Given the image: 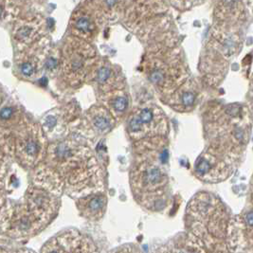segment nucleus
<instances>
[{
	"label": "nucleus",
	"mask_w": 253,
	"mask_h": 253,
	"mask_svg": "<svg viewBox=\"0 0 253 253\" xmlns=\"http://www.w3.org/2000/svg\"><path fill=\"white\" fill-rule=\"evenodd\" d=\"M46 163L36 173L39 188L57 196L64 190L81 197L100 193L101 170L91 150L71 140L49 146Z\"/></svg>",
	"instance_id": "obj_1"
},
{
	"label": "nucleus",
	"mask_w": 253,
	"mask_h": 253,
	"mask_svg": "<svg viewBox=\"0 0 253 253\" xmlns=\"http://www.w3.org/2000/svg\"><path fill=\"white\" fill-rule=\"evenodd\" d=\"M230 223L224 204L213 195L200 193L188 206L187 224L191 236L209 253L225 251Z\"/></svg>",
	"instance_id": "obj_2"
},
{
	"label": "nucleus",
	"mask_w": 253,
	"mask_h": 253,
	"mask_svg": "<svg viewBox=\"0 0 253 253\" xmlns=\"http://www.w3.org/2000/svg\"><path fill=\"white\" fill-rule=\"evenodd\" d=\"M246 111L237 104L225 105L208 118L211 146L224 152L232 160L238 157L249 140L251 126Z\"/></svg>",
	"instance_id": "obj_3"
},
{
	"label": "nucleus",
	"mask_w": 253,
	"mask_h": 253,
	"mask_svg": "<svg viewBox=\"0 0 253 253\" xmlns=\"http://www.w3.org/2000/svg\"><path fill=\"white\" fill-rule=\"evenodd\" d=\"M137 163L131 171V188L138 202L149 210L164 206L168 175L162 165L169 158L164 155H137Z\"/></svg>",
	"instance_id": "obj_4"
},
{
	"label": "nucleus",
	"mask_w": 253,
	"mask_h": 253,
	"mask_svg": "<svg viewBox=\"0 0 253 253\" xmlns=\"http://www.w3.org/2000/svg\"><path fill=\"white\" fill-rule=\"evenodd\" d=\"M144 67L150 83L164 95H171L186 83L187 70L176 47L156 46L146 54Z\"/></svg>",
	"instance_id": "obj_5"
},
{
	"label": "nucleus",
	"mask_w": 253,
	"mask_h": 253,
	"mask_svg": "<svg viewBox=\"0 0 253 253\" xmlns=\"http://www.w3.org/2000/svg\"><path fill=\"white\" fill-rule=\"evenodd\" d=\"M97 60L96 51L89 42L69 37L60 57L64 79L70 86H79L88 80Z\"/></svg>",
	"instance_id": "obj_6"
},
{
	"label": "nucleus",
	"mask_w": 253,
	"mask_h": 253,
	"mask_svg": "<svg viewBox=\"0 0 253 253\" xmlns=\"http://www.w3.org/2000/svg\"><path fill=\"white\" fill-rule=\"evenodd\" d=\"M167 121L161 108L147 104L137 107L127 120V131L135 140L164 136L167 132Z\"/></svg>",
	"instance_id": "obj_7"
},
{
	"label": "nucleus",
	"mask_w": 253,
	"mask_h": 253,
	"mask_svg": "<svg viewBox=\"0 0 253 253\" xmlns=\"http://www.w3.org/2000/svg\"><path fill=\"white\" fill-rule=\"evenodd\" d=\"M15 156L25 167L33 168L46 157V138L35 124H27L15 138Z\"/></svg>",
	"instance_id": "obj_8"
},
{
	"label": "nucleus",
	"mask_w": 253,
	"mask_h": 253,
	"mask_svg": "<svg viewBox=\"0 0 253 253\" xmlns=\"http://www.w3.org/2000/svg\"><path fill=\"white\" fill-rule=\"evenodd\" d=\"M232 173V159L224 152L211 146L198 157L195 165L196 176L206 182L225 180Z\"/></svg>",
	"instance_id": "obj_9"
},
{
	"label": "nucleus",
	"mask_w": 253,
	"mask_h": 253,
	"mask_svg": "<svg viewBox=\"0 0 253 253\" xmlns=\"http://www.w3.org/2000/svg\"><path fill=\"white\" fill-rule=\"evenodd\" d=\"M48 223L24 202L12 207L6 233L13 239L32 238L44 230Z\"/></svg>",
	"instance_id": "obj_10"
},
{
	"label": "nucleus",
	"mask_w": 253,
	"mask_h": 253,
	"mask_svg": "<svg viewBox=\"0 0 253 253\" xmlns=\"http://www.w3.org/2000/svg\"><path fill=\"white\" fill-rule=\"evenodd\" d=\"M84 7L78 8L73 12L70 19V28L72 36L90 42L99 31V25L108 12L101 7H96L95 2L84 3Z\"/></svg>",
	"instance_id": "obj_11"
},
{
	"label": "nucleus",
	"mask_w": 253,
	"mask_h": 253,
	"mask_svg": "<svg viewBox=\"0 0 253 253\" xmlns=\"http://www.w3.org/2000/svg\"><path fill=\"white\" fill-rule=\"evenodd\" d=\"M101 98L111 93L125 90V78L121 70L106 60H97L88 77Z\"/></svg>",
	"instance_id": "obj_12"
},
{
	"label": "nucleus",
	"mask_w": 253,
	"mask_h": 253,
	"mask_svg": "<svg viewBox=\"0 0 253 253\" xmlns=\"http://www.w3.org/2000/svg\"><path fill=\"white\" fill-rule=\"evenodd\" d=\"M46 39L42 38L35 44L27 46L16 58V69L25 79H35L45 66L48 55L47 45L44 43Z\"/></svg>",
	"instance_id": "obj_13"
},
{
	"label": "nucleus",
	"mask_w": 253,
	"mask_h": 253,
	"mask_svg": "<svg viewBox=\"0 0 253 253\" xmlns=\"http://www.w3.org/2000/svg\"><path fill=\"white\" fill-rule=\"evenodd\" d=\"M44 28L45 23L41 17H27L20 19L15 24L13 37L23 46H31L43 38L42 35L44 34Z\"/></svg>",
	"instance_id": "obj_14"
},
{
	"label": "nucleus",
	"mask_w": 253,
	"mask_h": 253,
	"mask_svg": "<svg viewBox=\"0 0 253 253\" xmlns=\"http://www.w3.org/2000/svg\"><path fill=\"white\" fill-rule=\"evenodd\" d=\"M80 237L77 230L62 231L46 242L40 253H72Z\"/></svg>",
	"instance_id": "obj_15"
},
{
	"label": "nucleus",
	"mask_w": 253,
	"mask_h": 253,
	"mask_svg": "<svg viewBox=\"0 0 253 253\" xmlns=\"http://www.w3.org/2000/svg\"><path fill=\"white\" fill-rule=\"evenodd\" d=\"M198 98V88L193 82L185 83L170 95L169 104L176 111H190L196 105Z\"/></svg>",
	"instance_id": "obj_16"
},
{
	"label": "nucleus",
	"mask_w": 253,
	"mask_h": 253,
	"mask_svg": "<svg viewBox=\"0 0 253 253\" xmlns=\"http://www.w3.org/2000/svg\"><path fill=\"white\" fill-rule=\"evenodd\" d=\"M106 196L100 193H94L83 196L78 201V210L84 218L97 221L102 218L106 209Z\"/></svg>",
	"instance_id": "obj_17"
},
{
	"label": "nucleus",
	"mask_w": 253,
	"mask_h": 253,
	"mask_svg": "<svg viewBox=\"0 0 253 253\" xmlns=\"http://www.w3.org/2000/svg\"><path fill=\"white\" fill-rule=\"evenodd\" d=\"M115 119L104 106H93L86 113V125L96 135L108 133L114 126Z\"/></svg>",
	"instance_id": "obj_18"
},
{
	"label": "nucleus",
	"mask_w": 253,
	"mask_h": 253,
	"mask_svg": "<svg viewBox=\"0 0 253 253\" xmlns=\"http://www.w3.org/2000/svg\"><path fill=\"white\" fill-rule=\"evenodd\" d=\"M104 102V106L113 118L122 117L126 112L129 105V100L125 90L108 94L101 98Z\"/></svg>",
	"instance_id": "obj_19"
},
{
	"label": "nucleus",
	"mask_w": 253,
	"mask_h": 253,
	"mask_svg": "<svg viewBox=\"0 0 253 253\" xmlns=\"http://www.w3.org/2000/svg\"><path fill=\"white\" fill-rule=\"evenodd\" d=\"M171 253H209L207 250L191 235L178 243Z\"/></svg>",
	"instance_id": "obj_20"
},
{
	"label": "nucleus",
	"mask_w": 253,
	"mask_h": 253,
	"mask_svg": "<svg viewBox=\"0 0 253 253\" xmlns=\"http://www.w3.org/2000/svg\"><path fill=\"white\" fill-rule=\"evenodd\" d=\"M11 211H12V207L7 205L2 187L0 186V232L6 233L9 219L11 215Z\"/></svg>",
	"instance_id": "obj_21"
},
{
	"label": "nucleus",
	"mask_w": 253,
	"mask_h": 253,
	"mask_svg": "<svg viewBox=\"0 0 253 253\" xmlns=\"http://www.w3.org/2000/svg\"><path fill=\"white\" fill-rule=\"evenodd\" d=\"M72 253H99L96 246L88 237L81 235L80 239L77 243Z\"/></svg>",
	"instance_id": "obj_22"
},
{
	"label": "nucleus",
	"mask_w": 253,
	"mask_h": 253,
	"mask_svg": "<svg viewBox=\"0 0 253 253\" xmlns=\"http://www.w3.org/2000/svg\"><path fill=\"white\" fill-rule=\"evenodd\" d=\"M11 2L0 1V22H3L6 19L12 18L15 14L16 6H12Z\"/></svg>",
	"instance_id": "obj_23"
},
{
	"label": "nucleus",
	"mask_w": 253,
	"mask_h": 253,
	"mask_svg": "<svg viewBox=\"0 0 253 253\" xmlns=\"http://www.w3.org/2000/svg\"><path fill=\"white\" fill-rule=\"evenodd\" d=\"M14 253H36L32 250L29 249H20V250H16L14 251Z\"/></svg>",
	"instance_id": "obj_24"
},
{
	"label": "nucleus",
	"mask_w": 253,
	"mask_h": 253,
	"mask_svg": "<svg viewBox=\"0 0 253 253\" xmlns=\"http://www.w3.org/2000/svg\"><path fill=\"white\" fill-rule=\"evenodd\" d=\"M0 253H14V251H12V250H8V249H3V248H0Z\"/></svg>",
	"instance_id": "obj_25"
},
{
	"label": "nucleus",
	"mask_w": 253,
	"mask_h": 253,
	"mask_svg": "<svg viewBox=\"0 0 253 253\" xmlns=\"http://www.w3.org/2000/svg\"><path fill=\"white\" fill-rule=\"evenodd\" d=\"M2 177H3V169H2V161H0V186L2 184Z\"/></svg>",
	"instance_id": "obj_26"
},
{
	"label": "nucleus",
	"mask_w": 253,
	"mask_h": 253,
	"mask_svg": "<svg viewBox=\"0 0 253 253\" xmlns=\"http://www.w3.org/2000/svg\"><path fill=\"white\" fill-rule=\"evenodd\" d=\"M158 253H171V252H169V251H167L166 249H162L161 252H159Z\"/></svg>",
	"instance_id": "obj_27"
}]
</instances>
